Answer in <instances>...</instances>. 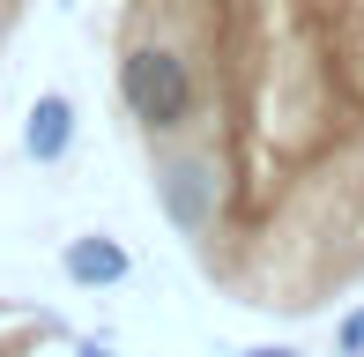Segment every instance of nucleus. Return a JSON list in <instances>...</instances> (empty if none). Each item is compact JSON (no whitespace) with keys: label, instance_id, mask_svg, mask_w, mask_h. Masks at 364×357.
I'll list each match as a JSON object with an SVG mask.
<instances>
[{"label":"nucleus","instance_id":"6e6552de","mask_svg":"<svg viewBox=\"0 0 364 357\" xmlns=\"http://www.w3.org/2000/svg\"><path fill=\"white\" fill-rule=\"evenodd\" d=\"M0 15H8V0H0Z\"/></svg>","mask_w":364,"mask_h":357},{"label":"nucleus","instance_id":"f03ea898","mask_svg":"<svg viewBox=\"0 0 364 357\" xmlns=\"http://www.w3.org/2000/svg\"><path fill=\"white\" fill-rule=\"evenodd\" d=\"M156 201H164V216H171V231L208 238V223H216V171L193 164V156H178V164L156 171Z\"/></svg>","mask_w":364,"mask_h":357},{"label":"nucleus","instance_id":"0eeeda50","mask_svg":"<svg viewBox=\"0 0 364 357\" xmlns=\"http://www.w3.org/2000/svg\"><path fill=\"white\" fill-rule=\"evenodd\" d=\"M253 357H297V350H253Z\"/></svg>","mask_w":364,"mask_h":357},{"label":"nucleus","instance_id":"7ed1b4c3","mask_svg":"<svg viewBox=\"0 0 364 357\" xmlns=\"http://www.w3.org/2000/svg\"><path fill=\"white\" fill-rule=\"evenodd\" d=\"M68 142H75V105H68V97H38V105H30V127H23L30 164H60Z\"/></svg>","mask_w":364,"mask_h":357},{"label":"nucleus","instance_id":"423d86ee","mask_svg":"<svg viewBox=\"0 0 364 357\" xmlns=\"http://www.w3.org/2000/svg\"><path fill=\"white\" fill-rule=\"evenodd\" d=\"M82 357H112V350H105V343H90V350H82Z\"/></svg>","mask_w":364,"mask_h":357},{"label":"nucleus","instance_id":"20e7f679","mask_svg":"<svg viewBox=\"0 0 364 357\" xmlns=\"http://www.w3.org/2000/svg\"><path fill=\"white\" fill-rule=\"evenodd\" d=\"M127 268H134V261H127V246H119V238H75V246H68V275H75L82 290L127 283Z\"/></svg>","mask_w":364,"mask_h":357},{"label":"nucleus","instance_id":"f257e3e1","mask_svg":"<svg viewBox=\"0 0 364 357\" xmlns=\"http://www.w3.org/2000/svg\"><path fill=\"white\" fill-rule=\"evenodd\" d=\"M119 97H127V112H134L149 134H178V127L193 119L201 82H193V68L171 45H134V53L119 60Z\"/></svg>","mask_w":364,"mask_h":357},{"label":"nucleus","instance_id":"39448f33","mask_svg":"<svg viewBox=\"0 0 364 357\" xmlns=\"http://www.w3.org/2000/svg\"><path fill=\"white\" fill-rule=\"evenodd\" d=\"M335 343H342V357H357V350H364V305H357V313L335 328Z\"/></svg>","mask_w":364,"mask_h":357}]
</instances>
